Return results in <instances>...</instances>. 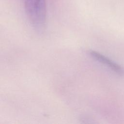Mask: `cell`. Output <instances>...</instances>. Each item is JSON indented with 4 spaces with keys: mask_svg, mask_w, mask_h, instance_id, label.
<instances>
[{
    "mask_svg": "<svg viewBox=\"0 0 124 124\" xmlns=\"http://www.w3.org/2000/svg\"><path fill=\"white\" fill-rule=\"evenodd\" d=\"M88 53L96 61L106 65L117 74L122 76H124V68L120 65L116 63L104 55L93 50H89Z\"/></svg>",
    "mask_w": 124,
    "mask_h": 124,
    "instance_id": "obj_2",
    "label": "cell"
},
{
    "mask_svg": "<svg viewBox=\"0 0 124 124\" xmlns=\"http://www.w3.org/2000/svg\"><path fill=\"white\" fill-rule=\"evenodd\" d=\"M23 1L30 22L36 30H42L46 22V0H23Z\"/></svg>",
    "mask_w": 124,
    "mask_h": 124,
    "instance_id": "obj_1",
    "label": "cell"
}]
</instances>
